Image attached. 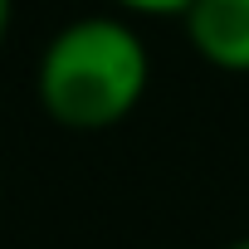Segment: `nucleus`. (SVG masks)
Returning <instances> with one entry per match:
<instances>
[{
	"label": "nucleus",
	"mask_w": 249,
	"mask_h": 249,
	"mask_svg": "<svg viewBox=\"0 0 249 249\" xmlns=\"http://www.w3.org/2000/svg\"><path fill=\"white\" fill-rule=\"evenodd\" d=\"M152 88L147 39L122 15H78L54 30L35 64V98L64 132L122 127Z\"/></svg>",
	"instance_id": "obj_1"
},
{
	"label": "nucleus",
	"mask_w": 249,
	"mask_h": 249,
	"mask_svg": "<svg viewBox=\"0 0 249 249\" xmlns=\"http://www.w3.org/2000/svg\"><path fill=\"white\" fill-rule=\"evenodd\" d=\"M186 44L220 73H249V0H196L181 15Z\"/></svg>",
	"instance_id": "obj_2"
},
{
	"label": "nucleus",
	"mask_w": 249,
	"mask_h": 249,
	"mask_svg": "<svg viewBox=\"0 0 249 249\" xmlns=\"http://www.w3.org/2000/svg\"><path fill=\"white\" fill-rule=\"evenodd\" d=\"M112 5L127 10V15H176V20H181L196 0H112Z\"/></svg>",
	"instance_id": "obj_3"
},
{
	"label": "nucleus",
	"mask_w": 249,
	"mask_h": 249,
	"mask_svg": "<svg viewBox=\"0 0 249 249\" xmlns=\"http://www.w3.org/2000/svg\"><path fill=\"white\" fill-rule=\"evenodd\" d=\"M10 20H15V0H0V49H5V35H10Z\"/></svg>",
	"instance_id": "obj_4"
},
{
	"label": "nucleus",
	"mask_w": 249,
	"mask_h": 249,
	"mask_svg": "<svg viewBox=\"0 0 249 249\" xmlns=\"http://www.w3.org/2000/svg\"><path fill=\"white\" fill-rule=\"evenodd\" d=\"M225 249H249V234H244V239H234V244H225Z\"/></svg>",
	"instance_id": "obj_5"
}]
</instances>
